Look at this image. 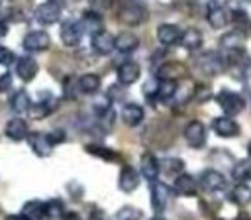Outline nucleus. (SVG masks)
<instances>
[{
    "label": "nucleus",
    "instance_id": "1",
    "mask_svg": "<svg viewBox=\"0 0 251 220\" xmlns=\"http://www.w3.org/2000/svg\"><path fill=\"white\" fill-rule=\"evenodd\" d=\"M116 16L126 26H141L149 18V12L145 6H141L135 0H118L116 2Z\"/></svg>",
    "mask_w": 251,
    "mask_h": 220
},
{
    "label": "nucleus",
    "instance_id": "2",
    "mask_svg": "<svg viewBox=\"0 0 251 220\" xmlns=\"http://www.w3.org/2000/svg\"><path fill=\"white\" fill-rule=\"evenodd\" d=\"M194 65H196V69L200 73H204L208 77H216V75H220V73L226 71L227 61L218 51H204V53H198L194 57Z\"/></svg>",
    "mask_w": 251,
    "mask_h": 220
},
{
    "label": "nucleus",
    "instance_id": "3",
    "mask_svg": "<svg viewBox=\"0 0 251 220\" xmlns=\"http://www.w3.org/2000/svg\"><path fill=\"white\" fill-rule=\"evenodd\" d=\"M216 102L220 104V108L226 112V116H235L239 112H243L245 108V98L235 92V90H227V88H222L218 94H216Z\"/></svg>",
    "mask_w": 251,
    "mask_h": 220
},
{
    "label": "nucleus",
    "instance_id": "4",
    "mask_svg": "<svg viewBox=\"0 0 251 220\" xmlns=\"http://www.w3.org/2000/svg\"><path fill=\"white\" fill-rule=\"evenodd\" d=\"M182 136H184L188 147H192V149H200V147H204V143H206V136H208V132H206V126H204L200 120H190V122L184 126Z\"/></svg>",
    "mask_w": 251,
    "mask_h": 220
},
{
    "label": "nucleus",
    "instance_id": "5",
    "mask_svg": "<svg viewBox=\"0 0 251 220\" xmlns=\"http://www.w3.org/2000/svg\"><path fill=\"white\" fill-rule=\"evenodd\" d=\"M35 22L41 26H53L61 18V4L57 0H47L35 8Z\"/></svg>",
    "mask_w": 251,
    "mask_h": 220
},
{
    "label": "nucleus",
    "instance_id": "6",
    "mask_svg": "<svg viewBox=\"0 0 251 220\" xmlns=\"http://www.w3.org/2000/svg\"><path fill=\"white\" fill-rule=\"evenodd\" d=\"M22 45H24L25 51L39 53V51L49 49V45H51V37H49V33L43 31V29H31V31H27V33L24 35Z\"/></svg>",
    "mask_w": 251,
    "mask_h": 220
},
{
    "label": "nucleus",
    "instance_id": "7",
    "mask_svg": "<svg viewBox=\"0 0 251 220\" xmlns=\"http://www.w3.org/2000/svg\"><path fill=\"white\" fill-rule=\"evenodd\" d=\"M171 200V189L161 183V181H153L151 183V208L155 214H163L169 206Z\"/></svg>",
    "mask_w": 251,
    "mask_h": 220
},
{
    "label": "nucleus",
    "instance_id": "8",
    "mask_svg": "<svg viewBox=\"0 0 251 220\" xmlns=\"http://www.w3.org/2000/svg\"><path fill=\"white\" fill-rule=\"evenodd\" d=\"M82 33H84V29H82L80 22H76V20H65L59 29V37H61L63 45H67V47L78 45L82 39Z\"/></svg>",
    "mask_w": 251,
    "mask_h": 220
},
{
    "label": "nucleus",
    "instance_id": "9",
    "mask_svg": "<svg viewBox=\"0 0 251 220\" xmlns=\"http://www.w3.org/2000/svg\"><path fill=\"white\" fill-rule=\"evenodd\" d=\"M27 141H29V147L33 149V153H35L37 157H49V155L53 153L55 141L51 139L49 134H43V132L27 134Z\"/></svg>",
    "mask_w": 251,
    "mask_h": 220
},
{
    "label": "nucleus",
    "instance_id": "10",
    "mask_svg": "<svg viewBox=\"0 0 251 220\" xmlns=\"http://www.w3.org/2000/svg\"><path fill=\"white\" fill-rule=\"evenodd\" d=\"M198 185L206 192H218V191H222L226 187V177L220 171H216V169H204L200 173Z\"/></svg>",
    "mask_w": 251,
    "mask_h": 220
},
{
    "label": "nucleus",
    "instance_id": "11",
    "mask_svg": "<svg viewBox=\"0 0 251 220\" xmlns=\"http://www.w3.org/2000/svg\"><path fill=\"white\" fill-rule=\"evenodd\" d=\"M206 20H208L210 28H214V29H222V28H226L227 22H229V12H227L222 4H218V2H210V4L206 6Z\"/></svg>",
    "mask_w": 251,
    "mask_h": 220
},
{
    "label": "nucleus",
    "instance_id": "12",
    "mask_svg": "<svg viewBox=\"0 0 251 220\" xmlns=\"http://www.w3.org/2000/svg\"><path fill=\"white\" fill-rule=\"evenodd\" d=\"M116 77H118V82H120L122 86H129V84H133V82L139 81V77H141V67H139L135 61H124V63L118 67Z\"/></svg>",
    "mask_w": 251,
    "mask_h": 220
},
{
    "label": "nucleus",
    "instance_id": "13",
    "mask_svg": "<svg viewBox=\"0 0 251 220\" xmlns=\"http://www.w3.org/2000/svg\"><path fill=\"white\" fill-rule=\"evenodd\" d=\"M159 171H161L159 159H157L151 151H145V153L141 155V159H139V175H141L143 179H147L149 183H153V181H157Z\"/></svg>",
    "mask_w": 251,
    "mask_h": 220
},
{
    "label": "nucleus",
    "instance_id": "14",
    "mask_svg": "<svg viewBox=\"0 0 251 220\" xmlns=\"http://www.w3.org/2000/svg\"><path fill=\"white\" fill-rule=\"evenodd\" d=\"M157 39L161 45H167V47L176 45L182 39V29L176 24H161L157 28Z\"/></svg>",
    "mask_w": 251,
    "mask_h": 220
},
{
    "label": "nucleus",
    "instance_id": "15",
    "mask_svg": "<svg viewBox=\"0 0 251 220\" xmlns=\"http://www.w3.org/2000/svg\"><path fill=\"white\" fill-rule=\"evenodd\" d=\"M116 37L112 35V33H108V31H96V33H92V39H90V45H92V49H94V53H98V55H110L114 49H116Z\"/></svg>",
    "mask_w": 251,
    "mask_h": 220
},
{
    "label": "nucleus",
    "instance_id": "16",
    "mask_svg": "<svg viewBox=\"0 0 251 220\" xmlns=\"http://www.w3.org/2000/svg\"><path fill=\"white\" fill-rule=\"evenodd\" d=\"M173 191L175 194L178 196H196L198 192V183L192 175L188 173H178L176 179H175V185H173Z\"/></svg>",
    "mask_w": 251,
    "mask_h": 220
},
{
    "label": "nucleus",
    "instance_id": "17",
    "mask_svg": "<svg viewBox=\"0 0 251 220\" xmlns=\"http://www.w3.org/2000/svg\"><path fill=\"white\" fill-rule=\"evenodd\" d=\"M37 71H39V65H37V61H35L33 57H29V55H22V57L16 61V75H18L24 82L33 81L35 75H37Z\"/></svg>",
    "mask_w": 251,
    "mask_h": 220
},
{
    "label": "nucleus",
    "instance_id": "18",
    "mask_svg": "<svg viewBox=\"0 0 251 220\" xmlns=\"http://www.w3.org/2000/svg\"><path fill=\"white\" fill-rule=\"evenodd\" d=\"M212 130H214L220 138H235V136H239V124H237L231 116H220V118H214V122H212Z\"/></svg>",
    "mask_w": 251,
    "mask_h": 220
},
{
    "label": "nucleus",
    "instance_id": "19",
    "mask_svg": "<svg viewBox=\"0 0 251 220\" xmlns=\"http://www.w3.org/2000/svg\"><path fill=\"white\" fill-rule=\"evenodd\" d=\"M139 181H141V177H139V173H137L131 165H124V167H122L120 177H118V187H120V191H124V192H133V191L139 187Z\"/></svg>",
    "mask_w": 251,
    "mask_h": 220
},
{
    "label": "nucleus",
    "instance_id": "20",
    "mask_svg": "<svg viewBox=\"0 0 251 220\" xmlns=\"http://www.w3.org/2000/svg\"><path fill=\"white\" fill-rule=\"evenodd\" d=\"M188 75V71H186V67L182 65V63H165V65H161L159 69H157V77L161 79V81H180V79H184Z\"/></svg>",
    "mask_w": 251,
    "mask_h": 220
},
{
    "label": "nucleus",
    "instance_id": "21",
    "mask_svg": "<svg viewBox=\"0 0 251 220\" xmlns=\"http://www.w3.org/2000/svg\"><path fill=\"white\" fill-rule=\"evenodd\" d=\"M55 106H57L55 98H53L49 92H43V98H41L37 104H31V106H29V116H31L33 120L45 118V116H49V114L53 112Z\"/></svg>",
    "mask_w": 251,
    "mask_h": 220
},
{
    "label": "nucleus",
    "instance_id": "22",
    "mask_svg": "<svg viewBox=\"0 0 251 220\" xmlns=\"http://www.w3.org/2000/svg\"><path fill=\"white\" fill-rule=\"evenodd\" d=\"M143 118H145V110H143L139 104H135V102H129V104H126V106L122 108V120H124V124L129 126V128L141 124Z\"/></svg>",
    "mask_w": 251,
    "mask_h": 220
},
{
    "label": "nucleus",
    "instance_id": "23",
    "mask_svg": "<svg viewBox=\"0 0 251 220\" xmlns=\"http://www.w3.org/2000/svg\"><path fill=\"white\" fill-rule=\"evenodd\" d=\"M80 26H82L84 31H88V33L92 35V33L104 29V20H102V16H100L96 10H86V12H82Z\"/></svg>",
    "mask_w": 251,
    "mask_h": 220
},
{
    "label": "nucleus",
    "instance_id": "24",
    "mask_svg": "<svg viewBox=\"0 0 251 220\" xmlns=\"http://www.w3.org/2000/svg\"><path fill=\"white\" fill-rule=\"evenodd\" d=\"M243 45H245V37H243L241 29H233L229 33H224L222 39H220V47L226 49L227 53L239 51V49H243Z\"/></svg>",
    "mask_w": 251,
    "mask_h": 220
},
{
    "label": "nucleus",
    "instance_id": "25",
    "mask_svg": "<svg viewBox=\"0 0 251 220\" xmlns=\"http://www.w3.org/2000/svg\"><path fill=\"white\" fill-rule=\"evenodd\" d=\"M4 132H6V136H8L10 139H14V141H20V139L27 138V134H29L27 122H25L24 118H12V120H8Z\"/></svg>",
    "mask_w": 251,
    "mask_h": 220
},
{
    "label": "nucleus",
    "instance_id": "26",
    "mask_svg": "<svg viewBox=\"0 0 251 220\" xmlns=\"http://www.w3.org/2000/svg\"><path fill=\"white\" fill-rule=\"evenodd\" d=\"M116 49L120 53H131L139 47V37L135 33H129V31H122L116 35Z\"/></svg>",
    "mask_w": 251,
    "mask_h": 220
},
{
    "label": "nucleus",
    "instance_id": "27",
    "mask_svg": "<svg viewBox=\"0 0 251 220\" xmlns=\"http://www.w3.org/2000/svg\"><path fill=\"white\" fill-rule=\"evenodd\" d=\"M76 86L84 94H94L100 88V77L96 73H84L76 79Z\"/></svg>",
    "mask_w": 251,
    "mask_h": 220
},
{
    "label": "nucleus",
    "instance_id": "28",
    "mask_svg": "<svg viewBox=\"0 0 251 220\" xmlns=\"http://www.w3.org/2000/svg\"><path fill=\"white\" fill-rule=\"evenodd\" d=\"M229 200L237 206H247L251 202V187H247V183H237L229 191Z\"/></svg>",
    "mask_w": 251,
    "mask_h": 220
},
{
    "label": "nucleus",
    "instance_id": "29",
    "mask_svg": "<svg viewBox=\"0 0 251 220\" xmlns=\"http://www.w3.org/2000/svg\"><path fill=\"white\" fill-rule=\"evenodd\" d=\"M202 33H200V29H196V28H188L186 31H182V39H180V43H182V47L186 49V51H198L200 47H202Z\"/></svg>",
    "mask_w": 251,
    "mask_h": 220
},
{
    "label": "nucleus",
    "instance_id": "30",
    "mask_svg": "<svg viewBox=\"0 0 251 220\" xmlns=\"http://www.w3.org/2000/svg\"><path fill=\"white\" fill-rule=\"evenodd\" d=\"M176 81H161L159 79V84H157V92H155V96H157V100L159 102H165V104H169V102H173V98H175V92H176Z\"/></svg>",
    "mask_w": 251,
    "mask_h": 220
},
{
    "label": "nucleus",
    "instance_id": "31",
    "mask_svg": "<svg viewBox=\"0 0 251 220\" xmlns=\"http://www.w3.org/2000/svg\"><path fill=\"white\" fill-rule=\"evenodd\" d=\"M29 106H31V100H29V94L20 88L12 94L10 98V108L16 112V114H22V112H29Z\"/></svg>",
    "mask_w": 251,
    "mask_h": 220
},
{
    "label": "nucleus",
    "instance_id": "32",
    "mask_svg": "<svg viewBox=\"0 0 251 220\" xmlns=\"http://www.w3.org/2000/svg\"><path fill=\"white\" fill-rule=\"evenodd\" d=\"M86 153L96 155L102 161H118L120 159V153L118 151H114V149H110L106 145H100V143H88L86 145Z\"/></svg>",
    "mask_w": 251,
    "mask_h": 220
},
{
    "label": "nucleus",
    "instance_id": "33",
    "mask_svg": "<svg viewBox=\"0 0 251 220\" xmlns=\"http://www.w3.org/2000/svg\"><path fill=\"white\" fill-rule=\"evenodd\" d=\"M231 175H233V181L237 183H247L251 181V161L249 159H243V161H237L231 169Z\"/></svg>",
    "mask_w": 251,
    "mask_h": 220
},
{
    "label": "nucleus",
    "instance_id": "34",
    "mask_svg": "<svg viewBox=\"0 0 251 220\" xmlns=\"http://www.w3.org/2000/svg\"><path fill=\"white\" fill-rule=\"evenodd\" d=\"M65 214V208H63V200L59 198H51L45 202V210H43V216L49 218V220H61V216Z\"/></svg>",
    "mask_w": 251,
    "mask_h": 220
},
{
    "label": "nucleus",
    "instance_id": "35",
    "mask_svg": "<svg viewBox=\"0 0 251 220\" xmlns=\"http://www.w3.org/2000/svg\"><path fill=\"white\" fill-rule=\"evenodd\" d=\"M43 210H45V202H43V200H37V198L27 200V202L24 204V208H22V212H24L25 216L37 218V220L43 216Z\"/></svg>",
    "mask_w": 251,
    "mask_h": 220
},
{
    "label": "nucleus",
    "instance_id": "36",
    "mask_svg": "<svg viewBox=\"0 0 251 220\" xmlns=\"http://www.w3.org/2000/svg\"><path fill=\"white\" fill-rule=\"evenodd\" d=\"M143 218V210H139L137 206L126 204L116 212V220H141Z\"/></svg>",
    "mask_w": 251,
    "mask_h": 220
},
{
    "label": "nucleus",
    "instance_id": "37",
    "mask_svg": "<svg viewBox=\"0 0 251 220\" xmlns=\"http://www.w3.org/2000/svg\"><path fill=\"white\" fill-rule=\"evenodd\" d=\"M161 169H163L167 175H178V173H182L184 163H182V159H178V157H167V159H163Z\"/></svg>",
    "mask_w": 251,
    "mask_h": 220
},
{
    "label": "nucleus",
    "instance_id": "38",
    "mask_svg": "<svg viewBox=\"0 0 251 220\" xmlns=\"http://www.w3.org/2000/svg\"><path fill=\"white\" fill-rule=\"evenodd\" d=\"M14 59H16L14 51L8 49V47H4V45H0V65H2V67H8V65L14 63Z\"/></svg>",
    "mask_w": 251,
    "mask_h": 220
},
{
    "label": "nucleus",
    "instance_id": "39",
    "mask_svg": "<svg viewBox=\"0 0 251 220\" xmlns=\"http://www.w3.org/2000/svg\"><path fill=\"white\" fill-rule=\"evenodd\" d=\"M210 96H212V92H210V86H202V84H196V88H194V98H196L198 102H206V100H210Z\"/></svg>",
    "mask_w": 251,
    "mask_h": 220
},
{
    "label": "nucleus",
    "instance_id": "40",
    "mask_svg": "<svg viewBox=\"0 0 251 220\" xmlns=\"http://www.w3.org/2000/svg\"><path fill=\"white\" fill-rule=\"evenodd\" d=\"M175 6H176L178 10H182V12L192 14L194 8H196V0H175Z\"/></svg>",
    "mask_w": 251,
    "mask_h": 220
},
{
    "label": "nucleus",
    "instance_id": "41",
    "mask_svg": "<svg viewBox=\"0 0 251 220\" xmlns=\"http://www.w3.org/2000/svg\"><path fill=\"white\" fill-rule=\"evenodd\" d=\"M12 88V75L10 73H2L0 75V92H8Z\"/></svg>",
    "mask_w": 251,
    "mask_h": 220
},
{
    "label": "nucleus",
    "instance_id": "42",
    "mask_svg": "<svg viewBox=\"0 0 251 220\" xmlns=\"http://www.w3.org/2000/svg\"><path fill=\"white\" fill-rule=\"evenodd\" d=\"M88 218H90V220H106V212H104L100 206H94V208H90Z\"/></svg>",
    "mask_w": 251,
    "mask_h": 220
},
{
    "label": "nucleus",
    "instance_id": "43",
    "mask_svg": "<svg viewBox=\"0 0 251 220\" xmlns=\"http://www.w3.org/2000/svg\"><path fill=\"white\" fill-rule=\"evenodd\" d=\"M61 220H82V218H80L78 212H73V210H71V212H65V214L61 216Z\"/></svg>",
    "mask_w": 251,
    "mask_h": 220
},
{
    "label": "nucleus",
    "instance_id": "44",
    "mask_svg": "<svg viewBox=\"0 0 251 220\" xmlns=\"http://www.w3.org/2000/svg\"><path fill=\"white\" fill-rule=\"evenodd\" d=\"M8 33V24L4 20H0V37H4Z\"/></svg>",
    "mask_w": 251,
    "mask_h": 220
},
{
    "label": "nucleus",
    "instance_id": "45",
    "mask_svg": "<svg viewBox=\"0 0 251 220\" xmlns=\"http://www.w3.org/2000/svg\"><path fill=\"white\" fill-rule=\"evenodd\" d=\"M149 220H167V218H163V216H161V214H155V216H151V218H149Z\"/></svg>",
    "mask_w": 251,
    "mask_h": 220
},
{
    "label": "nucleus",
    "instance_id": "46",
    "mask_svg": "<svg viewBox=\"0 0 251 220\" xmlns=\"http://www.w3.org/2000/svg\"><path fill=\"white\" fill-rule=\"evenodd\" d=\"M247 153H249V155H251V141H249V143H247Z\"/></svg>",
    "mask_w": 251,
    "mask_h": 220
},
{
    "label": "nucleus",
    "instance_id": "47",
    "mask_svg": "<svg viewBox=\"0 0 251 220\" xmlns=\"http://www.w3.org/2000/svg\"><path fill=\"white\" fill-rule=\"evenodd\" d=\"M245 2H251V0H245Z\"/></svg>",
    "mask_w": 251,
    "mask_h": 220
}]
</instances>
